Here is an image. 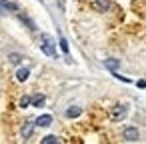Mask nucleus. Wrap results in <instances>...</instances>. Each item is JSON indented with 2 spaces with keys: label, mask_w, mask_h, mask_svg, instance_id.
I'll return each mask as SVG.
<instances>
[{
  "label": "nucleus",
  "mask_w": 146,
  "mask_h": 144,
  "mask_svg": "<svg viewBox=\"0 0 146 144\" xmlns=\"http://www.w3.org/2000/svg\"><path fill=\"white\" fill-rule=\"evenodd\" d=\"M40 50L46 54V56H50V58H56V46H54V40L48 36V34H42L40 36Z\"/></svg>",
  "instance_id": "f257e3e1"
},
{
  "label": "nucleus",
  "mask_w": 146,
  "mask_h": 144,
  "mask_svg": "<svg viewBox=\"0 0 146 144\" xmlns=\"http://www.w3.org/2000/svg\"><path fill=\"white\" fill-rule=\"evenodd\" d=\"M122 138H124L126 142H136V140L140 138V132H138L136 126H126L124 132H122Z\"/></svg>",
  "instance_id": "f03ea898"
},
{
  "label": "nucleus",
  "mask_w": 146,
  "mask_h": 144,
  "mask_svg": "<svg viewBox=\"0 0 146 144\" xmlns=\"http://www.w3.org/2000/svg\"><path fill=\"white\" fill-rule=\"evenodd\" d=\"M126 112H128V106H126V104L114 106V110H112V120H114V122H120V120L126 116Z\"/></svg>",
  "instance_id": "7ed1b4c3"
},
{
  "label": "nucleus",
  "mask_w": 146,
  "mask_h": 144,
  "mask_svg": "<svg viewBox=\"0 0 146 144\" xmlns=\"http://www.w3.org/2000/svg\"><path fill=\"white\" fill-rule=\"evenodd\" d=\"M34 126H36V124H34L32 120L24 122V126H22V138H24V140H28V138L32 136V132H34Z\"/></svg>",
  "instance_id": "20e7f679"
},
{
  "label": "nucleus",
  "mask_w": 146,
  "mask_h": 144,
  "mask_svg": "<svg viewBox=\"0 0 146 144\" xmlns=\"http://www.w3.org/2000/svg\"><path fill=\"white\" fill-rule=\"evenodd\" d=\"M34 124H36V126L46 128V126H50V124H52V116H50V114H42V116H38V118L34 120Z\"/></svg>",
  "instance_id": "39448f33"
},
{
  "label": "nucleus",
  "mask_w": 146,
  "mask_h": 144,
  "mask_svg": "<svg viewBox=\"0 0 146 144\" xmlns=\"http://www.w3.org/2000/svg\"><path fill=\"white\" fill-rule=\"evenodd\" d=\"M14 12V10H18V6L14 4V2H8V0H0V12Z\"/></svg>",
  "instance_id": "423d86ee"
},
{
  "label": "nucleus",
  "mask_w": 146,
  "mask_h": 144,
  "mask_svg": "<svg viewBox=\"0 0 146 144\" xmlns=\"http://www.w3.org/2000/svg\"><path fill=\"white\" fill-rule=\"evenodd\" d=\"M104 66H106L110 72H116L118 66H120V60H118V58H106V60H104Z\"/></svg>",
  "instance_id": "0eeeda50"
},
{
  "label": "nucleus",
  "mask_w": 146,
  "mask_h": 144,
  "mask_svg": "<svg viewBox=\"0 0 146 144\" xmlns=\"http://www.w3.org/2000/svg\"><path fill=\"white\" fill-rule=\"evenodd\" d=\"M44 102H46V96H44V94H34V96L30 98V104H32V106H36V108L44 106Z\"/></svg>",
  "instance_id": "6e6552de"
},
{
  "label": "nucleus",
  "mask_w": 146,
  "mask_h": 144,
  "mask_svg": "<svg viewBox=\"0 0 146 144\" xmlns=\"http://www.w3.org/2000/svg\"><path fill=\"white\" fill-rule=\"evenodd\" d=\"M80 114H82V108L80 106H70L66 110V118H78Z\"/></svg>",
  "instance_id": "1a4fd4ad"
},
{
  "label": "nucleus",
  "mask_w": 146,
  "mask_h": 144,
  "mask_svg": "<svg viewBox=\"0 0 146 144\" xmlns=\"http://www.w3.org/2000/svg\"><path fill=\"white\" fill-rule=\"evenodd\" d=\"M28 76H30V70H28V68H18V72H16V80H18V82L28 80Z\"/></svg>",
  "instance_id": "9d476101"
},
{
  "label": "nucleus",
  "mask_w": 146,
  "mask_h": 144,
  "mask_svg": "<svg viewBox=\"0 0 146 144\" xmlns=\"http://www.w3.org/2000/svg\"><path fill=\"white\" fill-rule=\"evenodd\" d=\"M18 18H20V20H22V22H24V24H26L30 30H36V24H34V22H32V20H30L26 14H18Z\"/></svg>",
  "instance_id": "9b49d317"
},
{
  "label": "nucleus",
  "mask_w": 146,
  "mask_h": 144,
  "mask_svg": "<svg viewBox=\"0 0 146 144\" xmlns=\"http://www.w3.org/2000/svg\"><path fill=\"white\" fill-rule=\"evenodd\" d=\"M96 6L100 10H108L110 8V0H96Z\"/></svg>",
  "instance_id": "f8f14e48"
},
{
  "label": "nucleus",
  "mask_w": 146,
  "mask_h": 144,
  "mask_svg": "<svg viewBox=\"0 0 146 144\" xmlns=\"http://www.w3.org/2000/svg\"><path fill=\"white\" fill-rule=\"evenodd\" d=\"M40 142H42V144H54V142H58V138L50 134V136H44V138H42Z\"/></svg>",
  "instance_id": "ddd939ff"
},
{
  "label": "nucleus",
  "mask_w": 146,
  "mask_h": 144,
  "mask_svg": "<svg viewBox=\"0 0 146 144\" xmlns=\"http://www.w3.org/2000/svg\"><path fill=\"white\" fill-rule=\"evenodd\" d=\"M8 58H10V62H12V64H20V60H22V56H20V54H16V52H12Z\"/></svg>",
  "instance_id": "4468645a"
},
{
  "label": "nucleus",
  "mask_w": 146,
  "mask_h": 144,
  "mask_svg": "<svg viewBox=\"0 0 146 144\" xmlns=\"http://www.w3.org/2000/svg\"><path fill=\"white\" fill-rule=\"evenodd\" d=\"M60 48H62V52H64V54H68V42H66V38H64V36H60Z\"/></svg>",
  "instance_id": "2eb2a0df"
},
{
  "label": "nucleus",
  "mask_w": 146,
  "mask_h": 144,
  "mask_svg": "<svg viewBox=\"0 0 146 144\" xmlns=\"http://www.w3.org/2000/svg\"><path fill=\"white\" fill-rule=\"evenodd\" d=\"M20 106H22V108H28V106H30V96H22V98H20Z\"/></svg>",
  "instance_id": "dca6fc26"
},
{
  "label": "nucleus",
  "mask_w": 146,
  "mask_h": 144,
  "mask_svg": "<svg viewBox=\"0 0 146 144\" xmlns=\"http://www.w3.org/2000/svg\"><path fill=\"white\" fill-rule=\"evenodd\" d=\"M138 88H146V80H138Z\"/></svg>",
  "instance_id": "f3484780"
}]
</instances>
